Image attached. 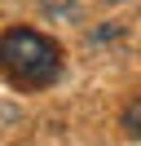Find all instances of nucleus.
Instances as JSON below:
<instances>
[{
  "label": "nucleus",
  "instance_id": "f257e3e1",
  "mask_svg": "<svg viewBox=\"0 0 141 146\" xmlns=\"http://www.w3.org/2000/svg\"><path fill=\"white\" fill-rule=\"evenodd\" d=\"M0 66L22 89H49L62 75V49L31 27H13L0 36Z\"/></svg>",
  "mask_w": 141,
  "mask_h": 146
},
{
  "label": "nucleus",
  "instance_id": "f03ea898",
  "mask_svg": "<svg viewBox=\"0 0 141 146\" xmlns=\"http://www.w3.org/2000/svg\"><path fill=\"white\" fill-rule=\"evenodd\" d=\"M123 128H128V137H137V142H141V106H132L128 115H123Z\"/></svg>",
  "mask_w": 141,
  "mask_h": 146
}]
</instances>
